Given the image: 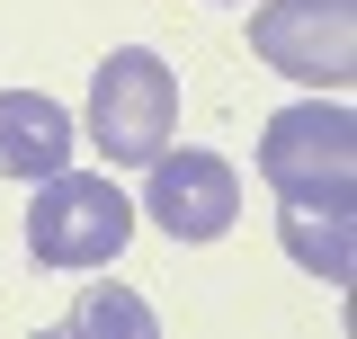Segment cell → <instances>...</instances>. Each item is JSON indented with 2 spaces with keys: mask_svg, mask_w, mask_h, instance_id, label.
<instances>
[{
  "mask_svg": "<svg viewBox=\"0 0 357 339\" xmlns=\"http://www.w3.org/2000/svg\"><path fill=\"white\" fill-rule=\"evenodd\" d=\"M134 232V197L116 179H89V170H45L36 206H27V250L36 268H107Z\"/></svg>",
  "mask_w": 357,
  "mask_h": 339,
  "instance_id": "6da1fadb",
  "label": "cell"
},
{
  "mask_svg": "<svg viewBox=\"0 0 357 339\" xmlns=\"http://www.w3.org/2000/svg\"><path fill=\"white\" fill-rule=\"evenodd\" d=\"M170 126H178V72L161 63V54H143V45L107 54L98 81H89V143H98L107 161L143 170L161 143H170Z\"/></svg>",
  "mask_w": 357,
  "mask_h": 339,
  "instance_id": "7a4b0ae2",
  "label": "cell"
},
{
  "mask_svg": "<svg viewBox=\"0 0 357 339\" xmlns=\"http://www.w3.org/2000/svg\"><path fill=\"white\" fill-rule=\"evenodd\" d=\"M259 179L277 197H331L357 188V116L340 98H304V107H277L259 126Z\"/></svg>",
  "mask_w": 357,
  "mask_h": 339,
  "instance_id": "3957f363",
  "label": "cell"
},
{
  "mask_svg": "<svg viewBox=\"0 0 357 339\" xmlns=\"http://www.w3.org/2000/svg\"><path fill=\"white\" fill-rule=\"evenodd\" d=\"M250 54L304 89H349L357 81V0H268L250 18Z\"/></svg>",
  "mask_w": 357,
  "mask_h": 339,
  "instance_id": "277c9868",
  "label": "cell"
},
{
  "mask_svg": "<svg viewBox=\"0 0 357 339\" xmlns=\"http://www.w3.org/2000/svg\"><path fill=\"white\" fill-rule=\"evenodd\" d=\"M143 214L170 232V241H223L232 214H241V170L223 152H152L143 161Z\"/></svg>",
  "mask_w": 357,
  "mask_h": 339,
  "instance_id": "5b68a950",
  "label": "cell"
},
{
  "mask_svg": "<svg viewBox=\"0 0 357 339\" xmlns=\"http://www.w3.org/2000/svg\"><path fill=\"white\" fill-rule=\"evenodd\" d=\"M277 241L295 268H312L321 286H349L357 268V206L349 188H331V197H277Z\"/></svg>",
  "mask_w": 357,
  "mask_h": 339,
  "instance_id": "8992f818",
  "label": "cell"
},
{
  "mask_svg": "<svg viewBox=\"0 0 357 339\" xmlns=\"http://www.w3.org/2000/svg\"><path fill=\"white\" fill-rule=\"evenodd\" d=\"M72 161V116L36 89H0V179H45Z\"/></svg>",
  "mask_w": 357,
  "mask_h": 339,
  "instance_id": "52a82bcc",
  "label": "cell"
},
{
  "mask_svg": "<svg viewBox=\"0 0 357 339\" xmlns=\"http://www.w3.org/2000/svg\"><path fill=\"white\" fill-rule=\"evenodd\" d=\"M107 322H116V331H152V312H143L134 295H116V286H107V295H81V303H72V331H107Z\"/></svg>",
  "mask_w": 357,
  "mask_h": 339,
  "instance_id": "ba28073f",
  "label": "cell"
}]
</instances>
